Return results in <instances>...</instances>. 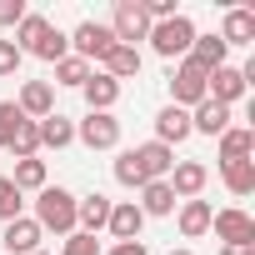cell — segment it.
I'll return each instance as SVG.
<instances>
[{
    "instance_id": "1",
    "label": "cell",
    "mask_w": 255,
    "mask_h": 255,
    "mask_svg": "<svg viewBox=\"0 0 255 255\" xmlns=\"http://www.w3.org/2000/svg\"><path fill=\"white\" fill-rule=\"evenodd\" d=\"M75 200L80 195H70L65 185H45V190H35V225L40 230H55V235H75Z\"/></svg>"
},
{
    "instance_id": "2",
    "label": "cell",
    "mask_w": 255,
    "mask_h": 255,
    "mask_svg": "<svg viewBox=\"0 0 255 255\" xmlns=\"http://www.w3.org/2000/svg\"><path fill=\"white\" fill-rule=\"evenodd\" d=\"M195 35H200V30H195V20L180 10V15H170V20H155L145 40H150V50H155L160 60H185V55H190V45H195Z\"/></svg>"
},
{
    "instance_id": "3",
    "label": "cell",
    "mask_w": 255,
    "mask_h": 255,
    "mask_svg": "<svg viewBox=\"0 0 255 255\" xmlns=\"http://www.w3.org/2000/svg\"><path fill=\"white\" fill-rule=\"evenodd\" d=\"M65 40H70V55H75V60H85L90 70H95V65H100V60L120 45V40L110 35V25H105V20H80Z\"/></svg>"
},
{
    "instance_id": "4",
    "label": "cell",
    "mask_w": 255,
    "mask_h": 255,
    "mask_svg": "<svg viewBox=\"0 0 255 255\" xmlns=\"http://www.w3.org/2000/svg\"><path fill=\"white\" fill-rule=\"evenodd\" d=\"M205 80H210V75H205V70H200V65L185 55V60L170 70V105H180V110H195V105L205 100Z\"/></svg>"
},
{
    "instance_id": "5",
    "label": "cell",
    "mask_w": 255,
    "mask_h": 255,
    "mask_svg": "<svg viewBox=\"0 0 255 255\" xmlns=\"http://www.w3.org/2000/svg\"><path fill=\"white\" fill-rule=\"evenodd\" d=\"M75 140H80L85 150H115V145H120V120H115V110H90V115L75 125Z\"/></svg>"
},
{
    "instance_id": "6",
    "label": "cell",
    "mask_w": 255,
    "mask_h": 255,
    "mask_svg": "<svg viewBox=\"0 0 255 255\" xmlns=\"http://www.w3.org/2000/svg\"><path fill=\"white\" fill-rule=\"evenodd\" d=\"M210 230H215L220 245H255V215L240 210V205L215 210V215H210Z\"/></svg>"
},
{
    "instance_id": "7",
    "label": "cell",
    "mask_w": 255,
    "mask_h": 255,
    "mask_svg": "<svg viewBox=\"0 0 255 255\" xmlns=\"http://www.w3.org/2000/svg\"><path fill=\"white\" fill-rule=\"evenodd\" d=\"M110 35H115L120 45H135V40H145V35H150V15H145V5H140V0H115Z\"/></svg>"
},
{
    "instance_id": "8",
    "label": "cell",
    "mask_w": 255,
    "mask_h": 255,
    "mask_svg": "<svg viewBox=\"0 0 255 255\" xmlns=\"http://www.w3.org/2000/svg\"><path fill=\"white\" fill-rule=\"evenodd\" d=\"M165 185L175 190V200H200V190L210 185V170L200 160H175V170L165 175Z\"/></svg>"
},
{
    "instance_id": "9",
    "label": "cell",
    "mask_w": 255,
    "mask_h": 255,
    "mask_svg": "<svg viewBox=\"0 0 255 255\" xmlns=\"http://www.w3.org/2000/svg\"><path fill=\"white\" fill-rule=\"evenodd\" d=\"M40 240H45V230H40L30 215H20V220H10V225H5V235H0V245H5L0 255H35V250H40Z\"/></svg>"
},
{
    "instance_id": "10",
    "label": "cell",
    "mask_w": 255,
    "mask_h": 255,
    "mask_svg": "<svg viewBox=\"0 0 255 255\" xmlns=\"http://www.w3.org/2000/svg\"><path fill=\"white\" fill-rule=\"evenodd\" d=\"M15 105H20L25 120H45V115H55V85L50 80H25L20 95H15Z\"/></svg>"
},
{
    "instance_id": "11",
    "label": "cell",
    "mask_w": 255,
    "mask_h": 255,
    "mask_svg": "<svg viewBox=\"0 0 255 255\" xmlns=\"http://www.w3.org/2000/svg\"><path fill=\"white\" fill-rule=\"evenodd\" d=\"M105 230H110V240H115V245H120V240H140V230H145L140 205H135V200H115V205H110Z\"/></svg>"
},
{
    "instance_id": "12",
    "label": "cell",
    "mask_w": 255,
    "mask_h": 255,
    "mask_svg": "<svg viewBox=\"0 0 255 255\" xmlns=\"http://www.w3.org/2000/svg\"><path fill=\"white\" fill-rule=\"evenodd\" d=\"M245 90H250V85H245L240 65H220V70H210V80H205V95H210L215 105H235Z\"/></svg>"
},
{
    "instance_id": "13",
    "label": "cell",
    "mask_w": 255,
    "mask_h": 255,
    "mask_svg": "<svg viewBox=\"0 0 255 255\" xmlns=\"http://www.w3.org/2000/svg\"><path fill=\"white\" fill-rule=\"evenodd\" d=\"M230 130V105H215L210 95L190 110V135H225Z\"/></svg>"
},
{
    "instance_id": "14",
    "label": "cell",
    "mask_w": 255,
    "mask_h": 255,
    "mask_svg": "<svg viewBox=\"0 0 255 255\" xmlns=\"http://www.w3.org/2000/svg\"><path fill=\"white\" fill-rule=\"evenodd\" d=\"M215 155H220V165L250 160V155H255V130H250V125H230L225 135H215Z\"/></svg>"
},
{
    "instance_id": "15",
    "label": "cell",
    "mask_w": 255,
    "mask_h": 255,
    "mask_svg": "<svg viewBox=\"0 0 255 255\" xmlns=\"http://www.w3.org/2000/svg\"><path fill=\"white\" fill-rule=\"evenodd\" d=\"M210 200H180L175 205V225H180V235L185 240H200V235H210Z\"/></svg>"
},
{
    "instance_id": "16",
    "label": "cell",
    "mask_w": 255,
    "mask_h": 255,
    "mask_svg": "<svg viewBox=\"0 0 255 255\" xmlns=\"http://www.w3.org/2000/svg\"><path fill=\"white\" fill-rule=\"evenodd\" d=\"M140 65H145L140 45H115V50L100 60V70H105L110 80H120V85H125V80H135V75H140Z\"/></svg>"
},
{
    "instance_id": "17",
    "label": "cell",
    "mask_w": 255,
    "mask_h": 255,
    "mask_svg": "<svg viewBox=\"0 0 255 255\" xmlns=\"http://www.w3.org/2000/svg\"><path fill=\"white\" fill-rule=\"evenodd\" d=\"M155 140L160 145H180V140H190V110H180V105H165L160 115H155Z\"/></svg>"
},
{
    "instance_id": "18",
    "label": "cell",
    "mask_w": 255,
    "mask_h": 255,
    "mask_svg": "<svg viewBox=\"0 0 255 255\" xmlns=\"http://www.w3.org/2000/svg\"><path fill=\"white\" fill-rule=\"evenodd\" d=\"M220 40H225V45H255V10L230 5L225 20H220Z\"/></svg>"
},
{
    "instance_id": "19",
    "label": "cell",
    "mask_w": 255,
    "mask_h": 255,
    "mask_svg": "<svg viewBox=\"0 0 255 255\" xmlns=\"http://www.w3.org/2000/svg\"><path fill=\"white\" fill-rule=\"evenodd\" d=\"M120 90H125V85H120V80H110L105 70H90V80L80 85V95H85V105H90V110H115Z\"/></svg>"
},
{
    "instance_id": "20",
    "label": "cell",
    "mask_w": 255,
    "mask_h": 255,
    "mask_svg": "<svg viewBox=\"0 0 255 255\" xmlns=\"http://www.w3.org/2000/svg\"><path fill=\"white\" fill-rule=\"evenodd\" d=\"M135 160H140L145 180H165V175L175 170V150H170V145H160V140H145V145H135Z\"/></svg>"
},
{
    "instance_id": "21",
    "label": "cell",
    "mask_w": 255,
    "mask_h": 255,
    "mask_svg": "<svg viewBox=\"0 0 255 255\" xmlns=\"http://www.w3.org/2000/svg\"><path fill=\"white\" fill-rule=\"evenodd\" d=\"M110 205H115V200H105L100 190H95V195H85V200H75V230L100 235V230H105V220H110Z\"/></svg>"
},
{
    "instance_id": "22",
    "label": "cell",
    "mask_w": 255,
    "mask_h": 255,
    "mask_svg": "<svg viewBox=\"0 0 255 255\" xmlns=\"http://www.w3.org/2000/svg\"><path fill=\"white\" fill-rule=\"evenodd\" d=\"M190 60L210 75V70H220V65H230V45L210 30V35H195V45H190Z\"/></svg>"
},
{
    "instance_id": "23",
    "label": "cell",
    "mask_w": 255,
    "mask_h": 255,
    "mask_svg": "<svg viewBox=\"0 0 255 255\" xmlns=\"http://www.w3.org/2000/svg\"><path fill=\"white\" fill-rule=\"evenodd\" d=\"M135 205H140V215H145V220H150V215L160 220V215H175V205H180V200H175V190H170L165 180H150V185H140V200H135Z\"/></svg>"
},
{
    "instance_id": "24",
    "label": "cell",
    "mask_w": 255,
    "mask_h": 255,
    "mask_svg": "<svg viewBox=\"0 0 255 255\" xmlns=\"http://www.w3.org/2000/svg\"><path fill=\"white\" fill-rule=\"evenodd\" d=\"M40 125V150H65V145H75V120L70 115H45V120H35Z\"/></svg>"
},
{
    "instance_id": "25",
    "label": "cell",
    "mask_w": 255,
    "mask_h": 255,
    "mask_svg": "<svg viewBox=\"0 0 255 255\" xmlns=\"http://www.w3.org/2000/svg\"><path fill=\"white\" fill-rule=\"evenodd\" d=\"M10 185L25 195V190H45L50 185V170H45V160L40 155H30V160H15V170H10Z\"/></svg>"
},
{
    "instance_id": "26",
    "label": "cell",
    "mask_w": 255,
    "mask_h": 255,
    "mask_svg": "<svg viewBox=\"0 0 255 255\" xmlns=\"http://www.w3.org/2000/svg\"><path fill=\"white\" fill-rule=\"evenodd\" d=\"M220 180H225V190H230L235 200L255 195V160H230V165H220Z\"/></svg>"
},
{
    "instance_id": "27",
    "label": "cell",
    "mask_w": 255,
    "mask_h": 255,
    "mask_svg": "<svg viewBox=\"0 0 255 255\" xmlns=\"http://www.w3.org/2000/svg\"><path fill=\"white\" fill-rule=\"evenodd\" d=\"M5 150H10L15 160H30V155H40V125H35V120H20Z\"/></svg>"
},
{
    "instance_id": "28",
    "label": "cell",
    "mask_w": 255,
    "mask_h": 255,
    "mask_svg": "<svg viewBox=\"0 0 255 255\" xmlns=\"http://www.w3.org/2000/svg\"><path fill=\"white\" fill-rule=\"evenodd\" d=\"M45 30H50V20L30 10V15H25V20L15 25V50H20V55H30V50L40 45V35H45Z\"/></svg>"
},
{
    "instance_id": "29",
    "label": "cell",
    "mask_w": 255,
    "mask_h": 255,
    "mask_svg": "<svg viewBox=\"0 0 255 255\" xmlns=\"http://www.w3.org/2000/svg\"><path fill=\"white\" fill-rule=\"evenodd\" d=\"M30 55H35V60H45V65H60V60L70 55V40H65V30H55V25H50V30L40 35V45H35Z\"/></svg>"
},
{
    "instance_id": "30",
    "label": "cell",
    "mask_w": 255,
    "mask_h": 255,
    "mask_svg": "<svg viewBox=\"0 0 255 255\" xmlns=\"http://www.w3.org/2000/svg\"><path fill=\"white\" fill-rule=\"evenodd\" d=\"M115 180H120L125 190L150 185V180H145V170H140V160H135V150H120V155H115Z\"/></svg>"
},
{
    "instance_id": "31",
    "label": "cell",
    "mask_w": 255,
    "mask_h": 255,
    "mask_svg": "<svg viewBox=\"0 0 255 255\" xmlns=\"http://www.w3.org/2000/svg\"><path fill=\"white\" fill-rule=\"evenodd\" d=\"M20 215H25V195L10 185V175H0V225H10Z\"/></svg>"
},
{
    "instance_id": "32",
    "label": "cell",
    "mask_w": 255,
    "mask_h": 255,
    "mask_svg": "<svg viewBox=\"0 0 255 255\" xmlns=\"http://www.w3.org/2000/svg\"><path fill=\"white\" fill-rule=\"evenodd\" d=\"M90 80V65L85 60H75V55H65L60 65H55V85H70V90H80Z\"/></svg>"
},
{
    "instance_id": "33",
    "label": "cell",
    "mask_w": 255,
    "mask_h": 255,
    "mask_svg": "<svg viewBox=\"0 0 255 255\" xmlns=\"http://www.w3.org/2000/svg\"><path fill=\"white\" fill-rule=\"evenodd\" d=\"M25 115H20V105L15 100H0V150L10 145V135H15V125H20Z\"/></svg>"
},
{
    "instance_id": "34",
    "label": "cell",
    "mask_w": 255,
    "mask_h": 255,
    "mask_svg": "<svg viewBox=\"0 0 255 255\" xmlns=\"http://www.w3.org/2000/svg\"><path fill=\"white\" fill-rule=\"evenodd\" d=\"M60 255H100V240H95V235H85V230H75V235H65Z\"/></svg>"
},
{
    "instance_id": "35",
    "label": "cell",
    "mask_w": 255,
    "mask_h": 255,
    "mask_svg": "<svg viewBox=\"0 0 255 255\" xmlns=\"http://www.w3.org/2000/svg\"><path fill=\"white\" fill-rule=\"evenodd\" d=\"M25 15H30V5H25V0H0V30H15Z\"/></svg>"
},
{
    "instance_id": "36",
    "label": "cell",
    "mask_w": 255,
    "mask_h": 255,
    "mask_svg": "<svg viewBox=\"0 0 255 255\" xmlns=\"http://www.w3.org/2000/svg\"><path fill=\"white\" fill-rule=\"evenodd\" d=\"M20 60H25V55L15 50V40H0V75H15Z\"/></svg>"
},
{
    "instance_id": "37",
    "label": "cell",
    "mask_w": 255,
    "mask_h": 255,
    "mask_svg": "<svg viewBox=\"0 0 255 255\" xmlns=\"http://www.w3.org/2000/svg\"><path fill=\"white\" fill-rule=\"evenodd\" d=\"M100 255H150V250H145V240H120V245H110Z\"/></svg>"
},
{
    "instance_id": "38",
    "label": "cell",
    "mask_w": 255,
    "mask_h": 255,
    "mask_svg": "<svg viewBox=\"0 0 255 255\" xmlns=\"http://www.w3.org/2000/svg\"><path fill=\"white\" fill-rule=\"evenodd\" d=\"M220 255H255V245H220Z\"/></svg>"
},
{
    "instance_id": "39",
    "label": "cell",
    "mask_w": 255,
    "mask_h": 255,
    "mask_svg": "<svg viewBox=\"0 0 255 255\" xmlns=\"http://www.w3.org/2000/svg\"><path fill=\"white\" fill-rule=\"evenodd\" d=\"M170 255H195V250H185V245H180V250H170Z\"/></svg>"
},
{
    "instance_id": "40",
    "label": "cell",
    "mask_w": 255,
    "mask_h": 255,
    "mask_svg": "<svg viewBox=\"0 0 255 255\" xmlns=\"http://www.w3.org/2000/svg\"><path fill=\"white\" fill-rule=\"evenodd\" d=\"M35 255H50V250H35Z\"/></svg>"
}]
</instances>
